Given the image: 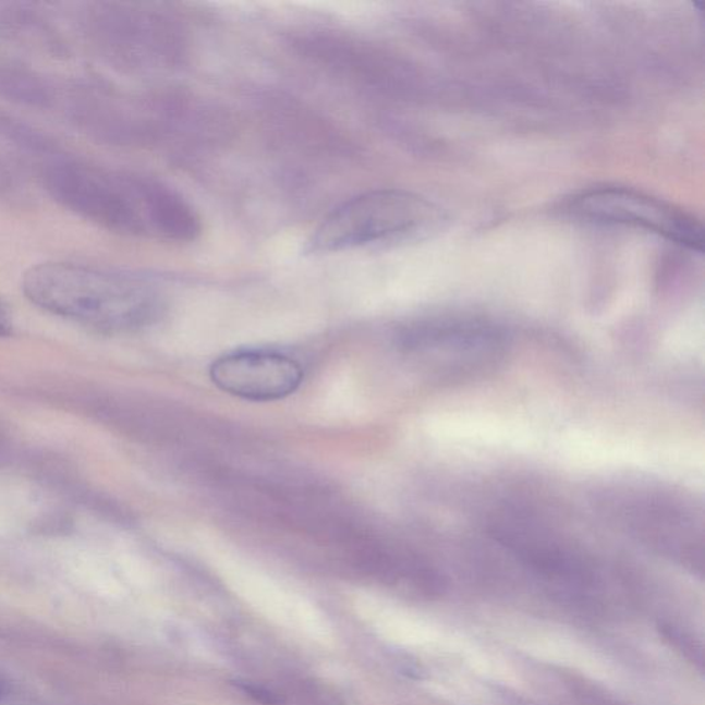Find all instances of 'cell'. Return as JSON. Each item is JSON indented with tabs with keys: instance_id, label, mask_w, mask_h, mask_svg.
I'll use <instances>...</instances> for the list:
<instances>
[{
	"instance_id": "obj_10",
	"label": "cell",
	"mask_w": 705,
	"mask_h": 705,
	"mask_svg": "<svg viewBox=\"0 0 705 705\" xmlns=\"http://www.w3.org/2000/svg\"><path fill=\"white\" fill-rule=\"evenodd\" d=\"M13 332V317L7 304L0 300V338L9 337Z\"/></svg>"
},
{
	"instance_id": "obj_8",
	"label": "cell",
	"mask_w": 705,
	"mask_h": 705,
	"mask_svg": "<svg viewBox=\"0 0 705 705\" xmlns=\"http://www.w3.org/2000/svg\"><path fill=\"white\" fill-rule=\"evenodd\" d=\"M295 696L301 705H342L336 692L315 681L297 683Z\"/></svg>"
},
{
	"instance_id": "obj_3",
	"label": "cell",
	"mask_w": 705,
	"mask_h": 705,
	"mask_svg": "<svg viewBox=\"0 0 705 705\" xmlns=\"http://www.w3.org/2000/svg\"><path fill=\"white\" fill-rule=\"evenodd\" d=\"M440 208L415 193L384 190L350 198L324 218L307 242L312 254L342 253L421 236L440 224Z\"/></svg>"
},
{
	"instance_id": "obj_5",
	"label": "cell",
	"mask_w": 705,
	"mask_h": 705,
	"mask_svg": "<svg viewBox=\"0 0 705 705\" xmlns=\"http://www.w3.org/2000/svg\"><path fill=\"white\" fill-rule=\"evenodd\" d=\"M402 347L431 362L447 379L493 367L503 357L506 337L494 324L477 318H433L406 328Z\"/></svg>"
},
{
	"instance_id": "obj_9",
	"label": "cell",
	"mask_w": 705,
	"mask_h": 705,
	"mask_svg": "<svg viewBox=\"0 0 705 705\" xmlns=\"http://www.w3.org/2000/svg\"><path fill=\"white\" fill-rule=\"evenodd\" d=\"M234 686L240 689V691L247 694V696L255 700L257 703L264 705H279L280 703H283V698H281L279 694L270 691V689L266 686L258 685V683L236 681L234 682Z\"/></svg>"
},
{
	"instance_id": "obj_1",
	"label": "cell",
	"mask_w": 705,
	"mask_h": 705,
	"mask_svg": "<svg viewBox=\"0 0 705 705\" xmlns=\"http://www.w3.org/2000/svg\"><path fill=\"white\" fill-rule=\"evenodd\" d=\"M24 294L51 315L107 333L143 330L163 315V292L144 276L54 260L24 276Z\"/></svg>"
},
{
	"instance_id": "obj_2",
	"label": "cell",
	"mask_w": 705,
	"mask_h": 705,
	"mask_svg": "<svg viewBox=\"0 0 705 705\" xmlns=\"http://www.w3.org/2000/svg\"><path fill=\"white\" fill-rule=\"evenodd\" d=\"M56 190L68 205L114 231L192 243L203 224L181 193L139 177L72 170L56 177Z\"/></svg>"
},
{
	"instance_id": "obj_6",
	"label": "cell",
	"mask_w": 705,
	"mask_h": 705,
	"mask_svg": "<svg viewBox=\"0 0 705 705\" xmlns=\"http://www.w3.org/2000/svg\"><path fill=\"white\" fill-rule=\"evenodd\" d=\"M569 210L589 222L623 224L659 234L698 253L704 247V229L697 219L645 193L599 187L574 197Z\"/></svg>"
},
{
	"instance_id": "obj_4",
	"label": "cell",
	"mask_w": 705,
	"mask_h": 705,
	"mask_svg": "<svg viewBox=\"0 0 705 705\" xmlns=\"http://www.w3.org/2000/svg\"><path fill=\"white\" fill-rule=\"evenodd\" d=\"M608 513L636 539L691 563L703 561V513L671 490L624 485L608 490Z\"/></svg>"
},
{
	"instance_id": "obj_7",
	"label": "cell",
	"mask_w": 705,
	"mask_h": 705,
	"mask_svg": "<svg viewBox=\"0 0 705 705\" xmlns=\"http://www.w3.org/2000/svg\"><path fill=\"white\" fill-rule=\"evenodd\" d=\"M210 378L219 390L238 399L269 402L295 393L304 382V367L274 350H234L211 364Z\"/></svg>"
}]
</instances>
